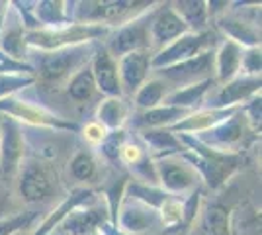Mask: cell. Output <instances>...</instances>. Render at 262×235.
Here are the masks:
<instances>
[{"label":"cell","mask_w":262,"mask_h":235,"mask_svg":"<svg viewBox=\"0 0 262 235\" xmlns=\"http://www.w3.org/2000/svg\"><path fill=\"white\" fill-rule=\"evenodd\" d=\"M110 34V28L106 24H78L73 22L57 30H32L26 34V45L37 47L41 51H59L69 47H78L94 39H102Z\"/></svg>","instance_id":"6da1fadb"},{"label":"cell","mask_w":262,"mask_h":235,"mask_svg":"<svg viewBox=\"0 0 262 235\" xmlns=\"http://www.w3.org/2000/svg\"><path fill=\"white\" fill-rule=\"evenodd\" d=\"M0 112L10 116V120H20L30 125H39V127H49V130H65V132H77L78 125L73 122H67L63 118L55 116L43 106H33L30 102L20 100L16 96H6L0 100Z\"/></svg>","instance_id":"7a4b0ae2"},{"label":"cell","mask_w":262,"mask_h":235,"mask_svg":"<svg viewBox=\"0 0 262 235\" xmlns=\"http://www.w3.org/2000/svg\"><path fill=\"white\" fill-rule=\"evenodd\" d=\"M213 45V35L211 32H188L182 37H178L176 41L168 44L159 55L151 59V67L153 69H166L172 67L176 63L188 61L192 57L200 55L204 51H209L208 47Z\"/></svg>","instance_id":"3957f363"},{"label":"cell","mask_w":262,"mask_h":235,"mask_svg":"<svg viewBox=\"0 0 262 235\" xmlns=\"http://www.w3.org/2000/svg\"><path fill=\"white\" fill-rule=\"evenodd\" d=\"M155 170H157V179L164 188V192H168L172 196L194 188L198 182V173L182 157L180 159H176V157L157 159Z\"/></svg>","instance_id":"277c9868"},{"label":"cell","mask_w":262,"mask_h":235,"mask_svg":"<svg viewBox=\"0 0 262 235\" xmlns=\"http://www.w3.org/2000/svg\"><path fill=\"white\" fill-rule=\"evenodd\" d=\"M84 59H86V53H84L82 45L45 53L39 63V75L43 80L57 82V80L65 78L69 73H73L77 67H80V63Z\"/></svg>","instance_id":"5b68a950"},{"label":"cell","mask_w":262,"mask_h":235,"mask_svg":"<svg viewBox=\"0 0 262 235\" xmlns=\"http://www.w3.org/2000/svg\"><path fill=\"white\" fill-rule=\"evenodd\" d=\"M241 110V106H231V108H206V110H200V112L188 114L186 118H182L180 122H176L174 125L166 127L168 132L172 134H186V135H194L202 134V132H209L213 130L215 125L223 123L225 120H229L233 114H237Z\"/></svg>","instance_id":"8992f818"},{"label":"cell","mask_w":262,"mask_h":235,"mask_svg":"<svg viewBox=\"0 0 262 235\" xmlns=\"http://www.w3.org/2000/svg\"><path fill=\"white\" fill-rule=\"evenodd\" d=\"M24 155V141L18 123L4 118L0 122V173L14 175L20 167V159Z\"/></svg>","instance_id":"52a82bcc"},{"label":"cell","mask_w":262,"mask_h":235,"mask_svg":"<svg viewBox=\"0 0 262 235\" xmlns=\"http://www.w3.org/2000/svg\"><path fill=\"white\" fill-rule=\"evenodd\" d=\"M92 77L96 82V89L104 92L108 98L121 96V84L120 75H118V63L114 61V57L106 47H102L96 51V55L92 57Z\"/></svg>","instance_id":"ba28073f"},{"label":"cell","mask_w":262,"mask_h":235,"mask_svg":"<svg viewBox=\"0 0 262 235\" xmlns=\"http://www.w3.org/2000/svg\"><path fill=\"white\" fill-rule=\"evenodd\" d=\"M149 69H151V57L145 49L120 57L118 75H120L121 92L123 90L125 92H137L145 82Z\"/></svg>","instance_id":"9c48e42d"},{"label":"cell","mask_w":262,"mask_h":235,"mask_svg":"<svg viewBox=\"0 0 262 235\" xmlns=\"http://www.w3.org/2000/svg\"><path fill=\"white\" fill-rule=\"evenodd\" d=\"M245 130H247V118L243 116V110H239L237 114H233L229 120H225L223 123L215 125L211 132V137H206V139H200L202 143H213V149H221V151H227L229 149L231 153H235L233 147H237L245 139Z\"/></svg>","instance_id":"30bf717a"},{"label":"cell","mask_w":262,"mask_h":235,"mask_svg":"<svg viewBox=\"0 0 262 235\" xmlns=\"http://www.w3.org/2000/svg\"><path fill=\"white\" fill-rule=\"evenodd\" d=\"M149 39V26L145 20H133V22L123 24L120 30L116 32V35L112 37L110 49L114 55H127L133 51H141L147 45Z\"/></svg>","instance_id":"8fae6325"},{"label":"cell","mask_w":262,"mask_h":235,"mask_svg":"<svg viewBox=\"0 0 262 235\" xmlns=\"http://www.w3.org/2000/svg\"><path fill=\"white\" fill-rule=\"evenodd\" d=\"M133 2H118V0H106V2H80L77 10L78 24H100L102 22H116L123 14L129 12Z\"/></svg>","instance_id":"7c38bea8"},{"label":"cell","mask_w":262,"mask_h":235,"mask_svg":"<svg viewBox=\"0 0 262 235\" xmlns=\"http://www.w3.org/2000/svg\"><path fill=\"white\" fill-rule=\"evenodd\" d=\"M51 192V177L37 163H28L20 173V194L26 202H39Z\"/></svg>","instance_id":"4fadbf2b"},{"label":"cell","mask_w":262,"mask_h":235,"mask_svg":"<svg viewBox=\"0 0 262 235\" xmlns=\"http://www.w3.org/2000/svg\"><path fill=\"white\" fill-rule=\"evenodd\" d=\"M260 94V77H235L217 94V106L215 108H231L239 106L243 100Z\"/></svg>","instance_id":"5bb4252c"},{"label":"cell","mask_w":262,"mask_h":235,"mask_svg":"<svg viewBox=\"0 0 262 235\" xmlns=\"http://www.w3.org/2000/svg\"><path fill=\"white\" fill-rule=\"evenodd\" d=\"M211 67H213V53L204 51V53L192 57L188 61H182V63H176L172 67L163 69V75L168 77L170 80H176V82L184 80L188 84H192V82H198L200 77H206L208 71H211Z\"/></svg>","instance_id":"9a60e30c"},{"label":"cell","mask_w":262,"mask_h":235,"mask_svg":"<svg viewBox=\"0 0 262 235\" xmlns=\"http://www.w3.org/2000/svg\"><path fill=\"white\" fill-rule=\"evenodd\" d=\"M184 34H188V26L170 6H166L159 12V16L155 18L153 26H151V37L161 45L172 44Z\"/></svg>","instance_id":"2e32d148"},{"label":"cell","mask_w":262,"mask_h":235,"mask_svg":"<svg viewBox=\"0 0 262 235\" xmlns=\"http://www.w3.org/2000/svg\"><path fill=\"white\" fill-rule=\"evenodd\" d=\"M243 51L245 47H241L239 44L225 39L221 47L217 49V53L213 57L215 63V71H217V80L227 84L229 80L237 77V73L241 71V59H243Z\"/></svg>","instance_id":"e0dca14e"},{"label":"cell","mask_w":262,"mask_h":235,"mask_svg":"<svg viewBox=\"0 0 262 235\" xmlns=\"http://www.w3.org/2000/svg\"><path fill=\"white\" fill-rule=\"evenodd\" d=\"M213 78H202L198 82H192V84H186L184 89L172 90L170 94L164 96V106H174V108H182V110H192L194 106L202 104L206 92H208L211 87H213Z\"/></svg>","instance_id":"ac0fdd59"},{"label":"cell","mask_w":262,"mask_h":235,"mask_svg":"<svg viewBox=\"0 0 262 235\" xmlns=\"http://www.w3.org/2000/svg\"><path fill=\"white\" fill-rule=\"evenodd\" d=\"M141 137L147 145L157 151V159L182 155L186 151V147L182 145V141H180L172 132H168L166 127H151V130H145L141 134Z\"/></svg>","instance_id":"d6986e66"},{"label":"cell","mask_w":262,"mask_h":235,"mask_svg":"<svg viewBox=\"0 0 262 235\" xmlns=\"http://www.w3.org/2000/svg\"><path fill=\"white\" fill-rule=\"evenodd\" d=\"M127 114L129 108L127 104L121 100V96H114V98H106V100L100 102L98 110H96V118L98 123L106 130V132H116L121 130L123 123L127 120Z\"/></svg>","instance_id":"ffe728a7"},{"label":"cell","mask_w":262,"mask_h":235,"mask_svg":"<svg viewBox=\"0 0 262 235\" xmlns=\"http://www.w3.org/2000/svg\"><path fill=\"white\" fill-rule=\"evenodd\" d=\"M135 202L129 204V206H125V208H123V213L118 216L120 225L125 231H131V233H137V231L147 229V227L157 220V210L145 206L141 202H139V204H135ZM118 222H116V225H118Z\"/></svg>","instance_id":"44dd1931"},{"label":"cell","mask_w":262,"mask_h":235,"mask_svg":"<svg viewBox=\"0 0 262 235\" xmlns=\"http://www.w3.org/2000/svg\"><path fill=\"white\" fill-rule=\"evenodd\" d=\"M188 110L182 108H174V106H157L153 110H145L143 114L137 116V125H143L145 130L151 127H170L176 122H180L182 118L188 116Z\"/></svg>","instance_id":"7402d4cb"},{"label":"cell","mask_w":262,"mask_h":235,"mask_svg":"<svg viewBox=\"0 0 262 235\" xmlns=\"http://www.w3.org/2000/svg\"><path fill=\"white\" fill-rule=\"evenodd\" d=\"M67 2H55V0H43V2H37L35 4V20L37 24H43L49 26V30H57V28H63L69 26L71 22V16L67 12Z\"/></svg>","instance_id":"603a6c76"},{"label":"cell","mask_w":262,"mask_h":235,"mask_svg":"<svg viewBox=\"0 0 262 235\" xmlns=\"http://www.w3.org/2000/svg\"><path fill=\"white\" fill-rule=\"evenodd\" d=\"M92 196V192L90 190H77L75 194H71L69 198H67L57 210H55L47 220L43 222V225L35 231L33 235H49V233H53V229H57L59 225L63 224V220H65L69 213L73 212V210H77L78 206L82 204V202H86L88 198Z\"/></svg>","instance_id":"cb8c5ba5"},{"label":"cell","mask_w":262,"mask_h":235,"mask_svg":"<svg viewBox=\"0 0 262 235\" xmlns=\"http://www.w3.org/2000/svg\"><path fill=\"white\" fill-rule=\"evenodd\" d=\"M208 2L202 0H182L176 4V14L184 20V24L188 26V30L194 32H202V28L208 22Z\"/></svg>","instance_id":"d4e9b609"},{"label":"cell","mask_w":262,"mask_h":235,"mask_svg":"<svg viewBox=\"0 0 262 235\" xmlns=\"http://www.w3.org/2000/svg\"><path fill=\"white\" fill-rule=\"evenodd\" d=\"M202 229L206 235L229 233V210L221 204H211L202 216Z\"/></svg>","instance_id":"484cf974"},{"label":"cell","mask_w":262,"mask_h":235,"mask_svg":"<svg viewBox=\"0 0 262 235\" xmlns=\"http://www.w3.org/2000/svg\"><path fill=\"white\" fill-rule=\"evenodd\" d=\"M164 96H166V82L161 78H151L135 92V104L143 110H153L157 106H161Z\"/></svg>","instance_id":"4316f807"},{"label":"cell","mask_w":262,"mask_h":235,"mask_svg":"<svg viewBox=\"0 0 262 235\" xmlns=\"http://www.w3.org/2000/svg\"><path fill=\"white\" fill-rule=\"evenodd\" d=\"M2 53L14 61V59H22L26 55V34H24L22 20H16L12 28H8L2 35Z\"/></svg>","instance_id":"83f0119b"},{"label":"cell","mask_w":262,"mask_h":235,"mask_svg":"<svg viewBox=\"0 0 262 235\" xmlns=\"http://www.w3.org/2000/svg\"><path fill=\"white\" fill-rule=\"evenodd\" d=\"M219 28L229 35L231 41L239 44L241 47H243V45H245L247 49H249V47H260V37H258V34H256L254 30H251L247 24L237 22V20H221V22H219Z\"/></svg>","instance_id":"f1b7e54d"},{"label":"cell","mask_w":262,"mask_h":235,"mask_svg":"<svg viewBox=\"0 0 262 235\" xmlns=\"http://www.w3.org/2000/svg\"><path fill=\"white\" fill-rule=\"evenodd\" d=\"M69 94H71V98H75L77 102H84L88 98H92V94H94V90H96V82H94V77H92V71L90 67H84L77 71V75L71 78V82H69Z\"/></svg>","instance_id":"f546056e"},{"label":"cell","mask_w":262,"mask_h":235,"mask_svg":"<svg viewBox=\"0 0 262 235\" xmlns=\"http://www.w3.org/2000/svg\"><path fill=\"white\" fill-rule=\"evenodd\" d=\"M35 78L32 75H22V73H0V100L12 96L20 89H26L33 84Z\"/></svg>","instance_id":"4dcf8cb0"},{"label":"cell","mask_w":262,"mask_h":235,"mask_svg":"<svg viewBox=\"0 0 262 235\" xmlns=\"http://www.w3.org/2000/svg\"><path fill=\"white\" fill-rule=\"evenodd\" d=\"M37 216V212H22L10 216V218H2L0 220V235H14L20 229L28 227L33 222V218Z\"/></svg>","instance_id":"1f68e13d"},{"label":"cell","mask_w":262,"mask_h":235,"mask_svg":"<svg viewBox=\"0 0 262 235\" xmlns=\"http://www.w3.org/2000/svg\"><path fill=\"white\" fill-rule=\"evenodd\" d=\"M94 170H96V163H94V159H92L90 153H77L75 159L71 161V173L78 180L92 179Z\"/></svg>","instance_id":"d6a6232c"},{"label":"cell","mask_w":262,"mask_h":235,"mask_svg":"<svg viewBox=\"0 0 262 235\" xmlns=\"http://www.w3.org/2000/svg\"><path fill=\"white\" fill-rule=\"evenodd\" d=\"M123 141H125V132H123V127L121 130H116V132H108L106 137L102 139V153L108 157V159H118L120 157V151L121 147H123Z\"/></svg>","instance_id":"836d02e7"},{"label":"cell","mask_w":262,"mask_h":235,"mask_svg":"<svg viewBox=\"0 0 262 235\" xmlns=\"http://www.w3.org/2000/svg\"><path fill=\"white\" fill-rule=\"evenodd\" d=\"M161 218L166 225H176L182 222V202L176 200L174 196L170 194V198L164 202L163 206L159 208Z\"/></svg>","instance_id":"e575fe53"},{"label":"cell","mask_w":262,"mask_h":235,"mask_svg":"<svg viewBox=\"0 0 262 235\" xmlns=\"http://www.w3.org/2000/svg\"><path fill=\"white\" fill-rule=\"evenodd\" d=\"M241 69H245L247 77H260V47H249L243 51Z\"/></svg>","instance_id":"d590c367"},{"label":"cell","mask_w":262,"mask_h":235,"mask_svg":"<svg viewBox=\"0 0 262 235\" xmlns=\"http://www.w3.org/2000/svg\"><path fill=\"white\" fill-rule=\"evenodd\" d=\"M200 196H202V192H194V194L182 204V222H184L186 225L190 224V222L194 220V216H196L198 204H200Z\"/></svg>","instance_id":"8d00e7d4"},{"label":"cell","mask_w":262,"mask_h":235,"mask_svg":"<svg viewBox=\"0 0 262 235\" xmlns=\"http://www.w3.org/2000/svg\"><path fill=\"white\" fill-rule=\"evenodd\" d=\"M106 134H108V132H106L98 122L88 123L86 127H84V139H86L88 143H92V145L102 143V139L106 137Z\"/></svg>","instance_id":"74e56055"},{"label":"cell","mask_w":262,"mask_h":235,"mask_svg":"<svg viewBox=\"0 0 262 235\" xmlns=\"http://www.w3.org/2000/svg\"><path fill=\"white\" fill-rule=\"evenodd\" d=\"M260 116H262V110H260V94H258V96H252L251 102L245 106V118L251 120L254 123V127L256 125L260 127Z\"/></svg>","instance_id":"f35d334b"},{"label":"cell","mask_w":262,"mask_h":235,"mask_svg":"<svg viewBox=\"0 0 262 235\" xmlns=\"http://www.w3.org/2000/svg\"><path fill=\"white\" fill-rule=\"evenodd\" d=\"M120 157L127 165H135L143 157V153L137 145H125V143H123V147H121V151H120Z\"/></svg>","instance_id":"ab89813d"},{"label":"cell","mask_w":262,"mask_h":235,"mask_svg":"<svg viewBox=\"0 0 262 235\" xmlns=\"http://www.w3.org/2000/svg\"><path fill=\"white\" fill-rule=\"evenodd\" d=\"M2 210H4V194L0 192V213H2Z\"/></svg>","instance_id":"60d3db41"},{"label":"cell","mask_w":262,"mask_h":235,"mask_svg":"<svg viewBox=\"0 0 262 235\" xmlns=\"http://www.w3.org/2000/svg\"><path fill=\"white\" fill-rule=\"evenodd\" d=\"M49 235H69V233H65L63 229H55V233H49Z\"/></svg>","instance_id":"b9f144b4"}]
</instances>
